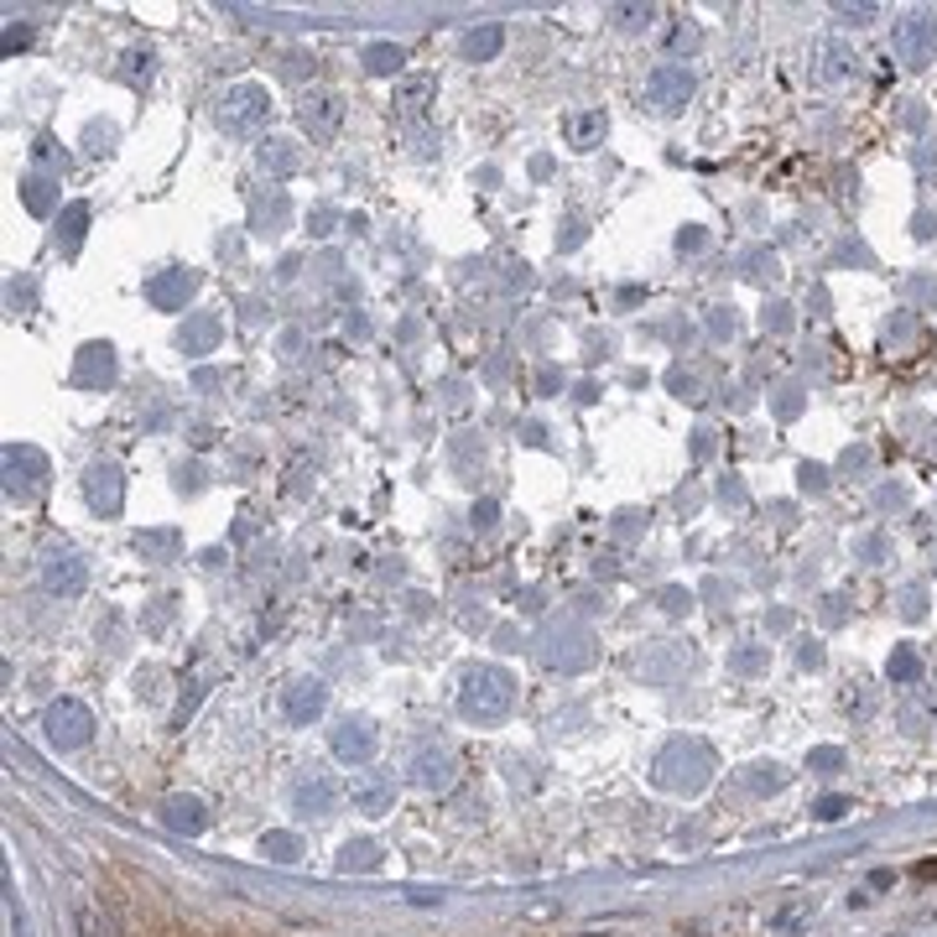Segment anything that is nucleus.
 Listing matches in <instances>:
<instances>
[{
    "mask_svg": "<svg viewBox=\"0 0 937 937\" xmlns=\"http://www.w3.org/2000/svg\"><path fill=\"white\" fill-rule=\"evenodd\" d=\"M511 698H515V687L500 667H474L464 678V687H459V708H464L468 719H479V725L506 719V714H511Z\"/></svg>",
    "mask_w": 937,
    "mask_h": 937,
    "instance_id": "f257e3e1",
    "label": "nucleus"
},
{
    "mask_svg": "<svg viewBox=\"0 0 937 937\" xmlns=\"http://www.w3.org/2000/svg\"><path fill=\"white\" fill-rule=\"evenodd\" d=\"M266 115H271V94L260 89V84H240V89H230L219 99V125L230 136H251Z\"/></svg>",
    "mask_w": 937,
    "mask_h": 937,
    "instance_id": "f03ea898",
    "label": "nucleus"
},
{
    "mask_svg": "<svg viewBox=\"0 0 937 937\" xmlns=\"http://www.w3.org/2000/svg\"><path fill=\"white\" fill-rule=\"evenodd\" d=\"M646 99H652L661 115H672V110H682L687 99H693V73L682 69V63H661V69L646 78Z\"/></svg>",
    "mask_w": 937,
    "mask_h": 937,
    "instance_id": "7ed1b4c3",
    "label": "nucleus"
},
{
    "mask_svg": "<svg viewBox=\"0 0 937 937\" xmlns=\"http://www.w3.org/2000/svg\"><path fill=\"white\" fill-rule=\"evenodd\" d=\"M42 474H47V464H42V453L37 448H5V490H11V500H32V495L42 490Z\"/></svg>",
    "mask_w": 937,
    "mask_h": 937,
    "instance_id": "20e7f679",
    "label": "nucleus"
},
{
    "mask_svg": "<svg viewBox=\"0 0 937 937\" xmlns=\"http://www.w3.org/2000/svg\"><path fill=\"white\" fill-rule=\"evenodd\" d=\"M89 729H94V719H89V708H84V703L63 698V703H52V708H47V734H52V745H63V750L84 745V740H89Z\"/></svg>",
    "mask_w": 937,
    "mask_h": 937,
    "instance_id": "39448f33",
    "label": "nucleus"
},
{
    "mask_svg": "<svg viewBox=\"0 0 937 937\" xmlns=\"http://www.w3.org/2000/svg\"><path fill=\"white\" fill-rule=\"evenodd\" d=\"M328 703V687L318 678H297L287 693H281V714H287V725H313L318 714H324Z\"/></svg>",
    "mask_w": 937,
    "mask_h": 937,
    "instance_id": "423d86ee",
    "label": "nucleus"
},
{
    "mask_svg": "<svg viewBox=\"0 0 937 937\" xmlns=\"http://www.w3.org/2000/svg\"><path fill=\"white\" fill-rule=\"evenodd\" d=\"M896 52H901L906 63H927L937 52V22L933 16H906V22L896 26Z\"/></svg>",
    "mask_w": 937,
    "mask_h": 937,
    "instance_id": "0eeeda50",
    "label": "nucleus"
},
{
    "mask_svg": "<svg viewBox=\"0 0 937 937\" xmlns=\"http://www.w3.org/2000/svg\"><path fill=\"white\" fill-rule=\"evenodd\" d=\"M193 287H198V277L183 271V266H172V271H157V277L146 281V303H157L162 313H172V307H183L187 297H193Z\"/></svg>",
    "mask_w": 937,
    "mask_h": 937,
    "instance_id": "6e6552de",
    "label": "nucleus"
},
{
    "mask_svg": "<svg viewBox=\"0 0 937 937\" xmlns=\"http://www.w3.org/2000/svg\"><path fill=\"white\" fill-rule=\"evenodd\" d=\"M339 120H344V99H339L333 89H318V94H307L303 99V125L318 141L333 136V131H339Z\"/></svg>",
    "mask_w": 937,
    "mask_h": 937,
    "instance_id": "1a4fd4ad",
    "label": "nucleus"
},
{
    "mask_svg": "<svg viewBox=\"0 0 937 937\" xmlns=\"http://www.w3.org/2000/svg\"><path fill=\"white\" fill-rule=\"evenodd\" d=\"M350 796H354V807H360V813H370V818H380V813H391V802H397V787H391L386 776L365 771V776H354Z\"/></svg>",
    "mask_w": 937,
    "mask_h": 937,
    "instance_id": "9d476101",
    "label": "nucleus"
},
{
    "mask_svg": "<svg viewBox=\"0 0 937 937\" xmlns=\"http://www.w3.org/2000/svg\"><path fill=\"white\" fill-rule=\"evenodd\" d=\"M84 490H89V506L94 511H120V500H125V490H120V468L110 464H94L89 468V479H84Z\"/></svg>",
    "mask_w": 937,
    "mask_h": 937,
    "instance_id": "9b49d317",
    "label": "nucleus"
},
{
    "mask_svg": "<svg viewBox=\"0 0 937 937\" xmlns=\"http://www.w3.org/2000/svg\"><path fill=\"white\" fill-rule=\"evenodd\" d=\"M333 755L339 760H354V766H365L375 755V734H370V725H339V734H333Z\"/></svg>",
    "mask_w": 937,
    "mask_h": 937,
    "instance_id": "f8f14e48",
    "label": "nucleus"
},
{
    "mask_svg": "<svg viewBox=\"0 0 937 937\" xmlns=\"http://www.w3.org/2000/svg\"><path fill=\"white\" fill-rule=\"evenodd\" d=\"M162 823L172 828V833H204V802L198 796H167L162 807Z\"/></svg>",
    "mask_w": 937,
    "mask_h": 937,
    "instance_id": "ddd939ff",
    "label": "nucleus"
},
{
    "mask_svg": "<svg viewBox=\"0 0 937 937\" xmlns=\"http://www.w3.org/2000/svg\"><path fill=\"white\" fill-rule=\"evenodd\" d=\"M391 105H397V115H422V110L433 105V78H427V73L401 78L397 94H391Z\"/></svg>",
    "mask_w": 937,
    "mask_h": 937,
    "instance_id": "4468645a",
    "label": "nucleus"
},
{
    "mask_svg": "<svg viewBox=\"0 0 937 937\" xmlns=\"http://www.w3.org/2000/svg\"><path fill=\"white\" fill-rule=\"evenodd\" d=\"M47 588L52 594H78L84 588V562L73 558V552H52L47 558Z\"/></svg>",
    "mask_w": 937,
    "mask_h": 937,
    "instance_id": "2eb2a0df",
    "label": "nucleus"
},
{
    "mask_svg": "<svg viewBox=\"0 0 937 937\" xmlns=\"http://www.w3.org/2000/svg\"><path fill=\"white\" fill-rule=\"evenodd\" d=\"M333 802H339V787H333L328 776H318V781H303V787H297V807H303V813H313V818L333 813Z\"/></svg>",
    "mask_w": 937,
    "mask_h": 937,
    "instance_id": "dca6fc26",
    "label": "nucleus"
},
{
    "mask_svg": "<svg viewBox=\"0 0 937 937\" xmlns=\"http://www.w3.org/2000/svg\"><path fill=\"white\" fill-rule=\"evenodd\" d=\"M412 771H417L422 787H448V781H453V755H448V750H422Z\"/></svg>",
    "mask_w": 937,
    "mask_h": 937,
    "instance_id": "f3484780",
    "label": "nucleus"
},
{
    "mask_svg": "<svg viewBox=\"0 0 937 937\" xmlns=\"http://www.w3.org/2000/svg\"><path fill=\"white\" fill-rule=\"evenodd\" d=\"M562 136L573 141L579 151H588L594 141L605 136V110H588V115H568V120H562Z\"/></svg>",
    "mask_w": 937,
    "mask_h": 937,
    "instance_id": "a211bd4d",
    "label": "nucleus"
},
{
    "mask_svg": "<svg viewBox=\"0 0 937 937\" xmlns=\"http://www.w3.org/2000/svg\"><path fill=\"white\" fill-rule=\"evenodd\" d=\"M500 47H506V32H500V26H479V32H468L464 52L474 58V63H485V58H495Z\"/></svg>",
    "mask_w": 937,
    "mask_h": 937,
    "instance_id": "6ab92c4d",
    "label": "nucleus"
},
{
    "mask_svg": "<svg viewBox=\"0 0 937 937\" xmlns=\"http://www.w3.org/2000/svg\"><path fill=\"white\" fill-rule=\"evenodd\" d=\"M115 375V360H110V350L105 344H89L84 350V360H78V380H110Z\"/></svg>",
    "mask_w": 937,
    "mask_h": 937,
    "instance_id": "aec40b11",
    "label": "nucleus"
},
{
    "mask_svg": "<svg viewBox=\"0 0 937 937\" xmlns=\"http://www.w3.org/2000/svg\"><path fill=\"white\" fill-rule=\"evenodd\" d=\"M260 167H266V172H292V167H297L292 141H266V146H260Z\"/></svg>",
    "mask_w": 937,
    "mask_h": 937,
    "instance_id": "412c9836",
    "label": "nucleus"
},
{
    "mask_svg": "<svg viewBox=\"0 0 937 937\" xmlns=\"http://www.w3.org/2000/svg\"><path fill=\"white\" fill-rule=\"evenodd\" d=\"M406 58H401V47L397 42H375V47H365V69L370 73H397Z\"/></svg>",
    "mask_w": 937,
    "mask_h": 937,
    "instance_id": "4be33fe9",
    "label": "nucleus"
},
{
    "mask_svg": "<svg viewBox=\"0 0 937 937\" xmlns=\"http://www.w3.org/2000/svg\"><path fill=\"white\" fill-rule=\"evenodd\" d=\"M380 865V854H375V843L370 839H360V843H344V854H339V869H375Z\"/></svg>",
    "mask_w": 937,
    "mask_h": 937,
    "instance_id": "5701e85b",
    "label": "nucleus"
},
{
    "mask_svg": "<svg viewBox=\"0 0 937 937\" xmlns=\"http://www.w3.org/2000/svg\"><path fill=\"white\" fill-rule=\"evenodd\" d=\"M84 224H89V209H84V204H69V214H63V230H58V240H63L69 251H78V240H84Z\"/></svg>",
    "mask_w": 937,
    "mask_h": 937,
    "instance_id": "b1692460",
    "label": "nucleus"
},
{
    "mask_svg": "<svg viewBox=\"0 0 937 937\" xmlns=\"http://www.w3.org/2000/svg\"><path fill=\"white\" fill-rule=\"evenodd\" d=\"M214 339H219V324H214V318H204V324L183 328V350H187V354H204Z\"/></svg>",
    "mask_w": 937,
    "mask_h": 937,
    "instance_id": "393cba45",
    "label": "nucleus"
},
{
    "mask_svg": "<svg viewBox=\"0 0 937 937\" xmlns=\"http://www.w3.org/2000/svg\"><path fill=\"white\" fill-rule=\"evenodd\" d=\"M22 193H26V209H32V214L52 209V183H47V178H26Z\"/></svg>",
    "mask_w": 937,
    "mask_h": 937,
    "instance_id": "a878e982",
    "label": "nucleus"
},
{
    "mask_svg": "<svg viewBox=\"0 0 937 937\" xmlns=\"http://www.w3.org/2000/svg\"><path fill=\"white\" fill-rule=\"evenodd\" d=\"M266 854L271 860H297V839L292 833H266Z\"/></svg>",
    "mask_w": 937,
    "mask_h": 937,
    "instance_id": "bb28decb",
    "label": "nucleus"
},
{
    "mask_svg": "<svg viewBox=\"0 0 937 937\" xmlns=\"http://www.w3.org/2000/svg\"><path fill=\"white\" fill-rule=\"evenodd\" d=\"M890 678H896V682H912L916 678V656L912 652H896V656H890Z\"/></svg>",
    "mask_w": 937,
    "mask_h": 937,
    "instance_id": "cd10ccee",
    "label": "nucleus"
},
{
    "mask_svg": "<svg viewBox=\"0 0 937 937\" xmlns=\"http://www.w3.org/2000/svg\"><path fill=\"white\" fill-rule=\"evenodd\" d=\"M172 547H178L172 532H151V537H141V552H172Z\"/></svg>",
    "mask_w": 937,
    "mask_h": 937,
    "instance_id": "c85d7f7f",
    "label": "nucleus"
}]
</instances>
